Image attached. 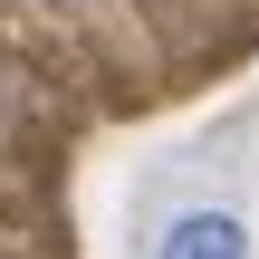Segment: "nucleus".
<instances>
[{
	"instance_id": "nucleus-1",
	"label": "nucleus",
	"mask_w": 259,
	"mask_h": 259,
	"mask_svg": "<svg viewBox=\"0 0 259 259\" xmlns=\"http://www.w3.org/2000/svg\"><path fill=\"white\" fill-rule=\"evenodd\" d=\"M154 259H250V231L231 211H173V231H163Z\"/></svg>"
}]
</instances>
